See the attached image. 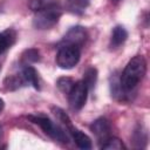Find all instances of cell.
Segmentation results:
<instances>
[{"mask_svg": "<svg viewBox=\"0 0 150 150\" xmlns=\"http://www.w3.org/2000/svg\"><path fill=\"white\" fill-rule=\"evenodd\" d=\"M146 73V62L142 55H136L124 67L122 74L120 75V83L125 97L129 96L130 93L135 91L137 86L144 79Z\"/></svg>", "mask_w": 150, "mask_h": 150, "instance_id": "obj_1", "label": "cell"}, {"mask_svg": "<svg viewBox=\"0 0 150 150\" xmlns=\"http://www.w3.org/2000/svg\"><path fill=\"white\" fill-rule=\"evenodd\" d=\"M61 15L62 9L55 1H52L35 12L33 18V26L40 30L49 29L59 22Z\"/></svg>", "mask_w": 150, "mask_h": 150, "instance_id": "obj_2", "label": "cell"}, {"mask_svg": "<svg viewBox=\"0 0 150 150\" xmlns=\"http://www.w3.org/2000/svg\"><path fill=\"white\" fill-rule=\"evenodd\" d=\"M27 118L32 123L39 125L42 129V131L46 135H48L50 138H53L54 141H56L59 143H62V144H68L69 137H68L66 130L63 128H61L60 125L55 124L47 116H43V115H28Z\"/></svg>", "mask_w": 150, "mask_h": 150, "instance_id": "obj_3", "label": "cell"}, {"mask_svg": "<svg viewBox=\"0 0 150 150\" xmlns=\"http://www.w3.org/2000/svg\"><path fill=\"white\" fill-rule=\"evenodd\" d=\"M80 57L81 48L70 45H61L56 54V64L61 69H71L79 63Z\"/></svg>", "mask_w": 150, "mask_h": 150, "instance_id": "obj_4", "label": "cell"}, {"mask_svg": "<svg viewBox=\"0 0 150 150\" xmlns=\"http://www.w3.org/2000/svg\"><path fill=\"white\" fill-rule=\"evenodd\" d=\"M88 88L83 81H77L74 83L73 88L68 93V102L73 110H81L88 97Z\"/></svg>", "mask_w": 150, "mask_h": 150, "instance_id": "obj_5", "label": "cell"}, {"mask_svg": "<svg viewBox=\"0 0 150 150\" xmlns=\"http://www.w3.org/2000/svg\"><path fill=\"white\" fill-rule=\"evenodd\" d=\"M87 38H88L87 30L82 26H74L70 29H68V32L63 35L59 46L70 45V46H75V47L81 48L86 43Z\"/></svg>", "mask_w": 150, "mask_h": 150, "instance_id": "obj_6", "label": "cell"}, {"mask_svg": "<svg viewBox=\"0 0 150 150\" xmlns=\"http://www.w3.org/2000/svg\"><path fill=\"white\" fill-rule=\"evenodd\" d=\"M90 130L97 138V142L103 144L111 134V124L105 117H98L90 124Z\"/></svg>", "mask_w": 150, "mask_h": 150, "instance_id": "obj_7", "label": "cell"}, {"mask_svg": "<svg viewBox=\"0 0 150 150\" xmlns=\"http://www.w3.org/2000/svg\"><path fill=\"white\" fill-rule=\"evenodd\" d=\"M128 39V32L127 29L121 26V25H117L112 28V32H111V36H110V41H109V47L111 49H117L120 48Z\"/></svg>", "mask_w": 150, "mask_h": 150, "instance_id": "obj_8", "label": "cell"}, {"mask_svg": "<svg viewBox=\"0 0 150 150\" xmlns=\"http://www.w3.org/2000/svg\"><path fill=\"white\" fill-rule=\"evenodd\" d=\"M68 132L70 134L73 141L75 142L76 146L80 148V149H83V150H88V149H91L93 146V143H91V139L88 135H86L84 132H82L81 130L76 129L75 127L70 128L68 130Z\"/></svg>", "mask_w": 150, "mask_h": 150, "instance_id": "obj_9", "label": "cell"}, {"mask_svg": "<svg viewBox=\"0 0 150 150\" xmlns=\"http://www.w3.org/2000/svg\"><path fill=\"white\" fill-rule=\"evenodd\" d=\"M16 40V32L13 28H7L0 33V56L8 50Z\"/></svg>", "mask_w": 150, "mask_h": 150, "instance_id": "obj_10", "label": "cell"}, {"mask_svg": "<svg viewBox=\"0 0 150 150\" xmlns=\"http://www.w3.org/2000/svg\"><path fill=\"white\" fill-rule=\"evenodd\" d=\"M21 74L26 81V84H30L34 89L40 90V84H39V76H38V71L35 70L34 67H32L30 64H25L22 67Z\"/></svg>", "mask_w": 150, "mask_h": 150, "instance_id": "obj_11", "label": "cell"}, {"mask_svg": "<svg viewBox=\"0 0 150 150\" xmlns=\"http://www.w3.org/2000/svg\"><path fill=\"white\" fill-rule=\"evenodd\" d=\"M131 142L134 144V148L137 149H143L145 148L146 143H148V135L146 131L143 129L142 125H137L136 129L132 132V137H131Z\"/></svg>", "mask_w": 150, "mask_h": 150, "instance_id": "obj_12", "label": "cell"}, {"mask_svg": "<svg viewBox=\"0 0 150 150\" xmlns=\"http://www.w3.org/2000/svg\"><path fill=\"white\" fill-rule=\"evenodd\" d=\"M4 86L7 90H16L19 88H22L26 84V81L22 76V74H15V75H8L4 80Z\"/></svg>", "mask_w": 150, "mask_h": 150, "instance_id": "obj_13", "label": "cell"}, {"mask_svg": "<svg viewBox=\"0 0 150 150\" xmlns=\"http://www.w3.org/2000/svg\"><path fill=\"white\" fill-rule=\"evenodd\" d=\"M110 93H111V96H114L117 100L122 101L127 98L122 90V87L120 83V75L117 73H114L110 77Z\"/></svg>", "mask_w": 150, "mask_h": 150, "instance_id": "obj_14", "label": "cell"}, {"mask_svg": "<svg viewBox=\"0 0 150 150\" xmlns=\"http://www.w3.org/2000/svg\"><path fill=\"white\" fill-rule=\"evenodd\" d=\"M89 5V0H66V8L73 14H82Z\"/></svg>", "mask_w": 150, "mask_h": 150, "instance_id": "obj_15", "label": "cell"}, {"mask_svg": "<svg viewBox=\"0 0 150 150\" xmlns=\"http://www.w3.org/2000/svg\"><path fill=\"white\" fill-rule=\"evenodd\" d=\"M40 59H41L40 52L36 48H28V49L23 50V53L21 54V60H22L23 66L30 64V63H36L40 61Z\"/></svg>", "mask_w": 150, "mask_h": 150, "instance_id": "obj_16", "label": "cell"}, {"mask_svg": "<svg viewBox=\"0 0 150 150\" xmlns=\"http://www.w3.org/2000/svg\"><path fill=\"white\" fill-rule=\"evenodd\" d=\"M82 81L86 83L88 90L94 89V87H95V84H96V81H97V69L94 68V67H89V68L84 71V74H83V80H82Z\"/></svg>", "mask_w": 150, "mask_h": 150, "instance_id": "obj_17", "label": "cell"}, {"mask_svg": "<svg viewBox=\"0 0 150 150\" xmlns=\"http://www.w3.org/2000/svg\"><path fill=\"white\" fill-rule=\"evenodd\" d=\"M100 148L103 150H123V149H125V145L123 144V142L120 138L110 136L103 144L100 145Z\"/></svg>", "mask_w": 150, "mask_h": 150, "instance_id": "obj_18", "label": "cell"}, {"mask_svg": "<svg viewBox=\"0 0 150 150\" xmlns=\"http://www.w3.org/2000/svg\"><path fill=\"white\" fill-rule=\"evenodd\" d=\"M75 81L71 79V77H68V76H62V77H59L57 81H56V87L59 88L60 91H62L63 94L68 95V93L70 91V89L73 88Z\"/></svg>", "mask_w": 150, "mask_h": 150, "instance_id": "obj_19", "label": "cell"}, {"mask_svg": "<svg viewBox=\"0 0 150 150\" xmlns=\"http://www.w3.org/2000/svg\"><path fill=\"white\" fill-rule=\"evenodd\" d=\"M4 108H5V102H4V100L0 97V112L4 110Z\"/></svg>", "mask_w": 150, "mask_h": 150, "instance_id": "obj_20", "label": "cell"}, {"mask_svg": "<svg viewBox=\"0 0 150 150\" xmlns=\"http://www.w3.org/2000/svg\"><path fill=\"white\" fill-rule=\"evenodd\" d=\"M1 136H2V127L0 125V138H1Z\"/></svg>", "mask_w": 150, "mask_h": 150, "instance_id": "obj_21", "label": "cell"}, {"mask_svg": "<svg viewBox=\"0 0 150 150\" xmlns=\"http://www.w3.org/2000/svg\"><path fill=\"white\" fill-rule=\"evenodd\" d=\"M110 1H111V2H114V4H117V2H120L121 0H110Z\"/></svg>", "mask_w": 150, "mask_h": 150, "instance_id": "obj_22", "label": "cell"}, {"mask_svg": "<svg viewBox=\"0 0 150 150\" xmlns=\"http://www.w3.org/2000/svg\"><path fill=\"white\" fill-rule=\"evenodd\" d=\"M0 70H1V63H0Z\"/></svg>", "mask_w": 150, "mask_h": 150, "instance_id": "obj_23", "label": "cell"}]
</instances>
